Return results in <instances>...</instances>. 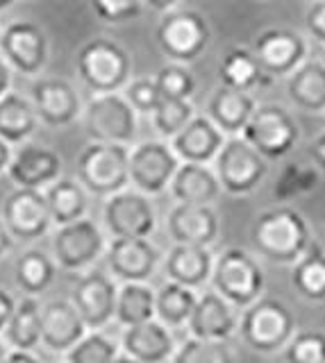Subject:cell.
<instances>
[{
  "label": "cell",
  "mask_w": 325,
  "mask_h": 363,
  "mask_svg": "<svg viewBox=\"0 0 325 363\" xmlns=\"http://www.w3.org/2000/svg\"><path fill=\"white\" fill-rule=\"evenodd\" d=\"M228 134H223L207 113H196L184 128L177 132L169 145L175 157L187 164H214Z\"/></svg>",
  "instance_id": "23"
},
{
  "label": "cell",
  "mask_w": 325,
  "mask_h": 363,
  "mask_svg": "<svg viewBox=\"0 0 325 363\" xmlns=\"http://www.w3.org/2000/svg\"><path fill=\"white\" fill-rule=\"evenodd\" d=\"M291 286L307 302H325V247L316 241L291 264Z\"/></svg>",
  "instance_id": "32"
},
{
  "label": "cell",
  "mask_w": 325,
  "mask_h": 363,
  "mask_svg": "<svg viewBox=\"0 0 325 363\" xmlns=\"http://www.w3.org/2000/svg\"><path fill=\"white\" fill-rule=\"evenodd\" d=\"M116 291V279L103 270L89 268L77 279L71 293V302L84 320L87 329H105L109 323H114Z\"/></svg>",
  "instance_id": "16"
},
{
  "label": "cell",
  "mask_w": 325,
  "mask_h": 363,
  "mask_svg": "<svg viewBox=\"0 0 325 363\" xmlns=\"http://www.w3.org/2000/svg\"><path fill=\"white\" fill-rule=\"evenodd\" d=\"M7 175L18 189L43 191L57 177H62V159L46 145L21 143L18 150L12 152Z\"/></svg>",
  "instance_id": "20"
},
{
  "label": "cell",
  "mask_w": 325,
  "mask_h": 363,
  "mask_svg": "<svg viewBox=\"0 0 325 363\" xmlns=\"http://www.w3.org/2000/svg\"><path fill=\"white\" fill-rule=\"evenodd\" d=\"M253 55L262 71L273 77H287L307 60V39L289 28H268L253 41Z\"/></svg>",
  "instance_id": "14"
},
{
  "label": "cell",
  "mask_w": 325,
  "mask_h": 363,
  "mask_svg": "<svg viewBox=\"0 0 325 363\" xmlns=\"http://www.w3.org/2000/svg\"><path fill=\"white\" fill-rule=\"evenodd\" d=\"M189 336L207 340H230L239 327V309L232 306L214 289L198 293L194 311L187 320Z\"/></svg>",
  "instance_id": "19"
},
{
  "label": "cell",
  "mask_w": 325,
  "mask_h": 363,
  "mask_svg": "<svg viewBox=\"0 0 325 363\" xmlns=\"http://www.w3.org/2000/svg\"><path fill=\"white\" fill-rule=\"evenodd\" d=\"M209 286L241 311L264 295L266 275L262 264L248 250L226 247L214 257Z\"/></svg>",
  "instance_id": "3"
},
{
  "label": "cell",
  "mask_w": 325,
  "mask_h": 363,
  "mask_svg": "<svg viewBox=\"0 0 325 363\" xmlns=\"http://www.w3.org/2000/svg\"><path fill=\"white\" fill-rule=\"evenodd\" d=\"M55 275H57V264H55L53 255L43 252L39 247H30L16 259L14 281L23 291V295L39 298L41 293H46L50 289Z\"/></svg>",
  "instance_id": "34"
},
{
  "label": "cell",
  "mask_w": 325,
  "mask_h": 363,
  "mask_svg": "<svg viewBox=\"0 0 325 363\" xmlns=\"http://www.w3.org/2000/svg\"><path fill=\"white\" fill-rule=\"evenodd\" d=\"M264 71L260 62L255 60V55L250 48H241V45H234L230 48L219 64V79L223 86L237 89V91H250L255 86H260L264 82Z\"/></svg>",
  "instance_id": "35"
},
{
  "label": "cell",
  "mask_w": 325,
  "mask_h": 363,
  "mask_svg": "<svg viewBox=\"0 0 325 363\" xmlns=\"http://www.w3.org/2000/svg\"><path fill=\"white\" fill-rule=\"evenodd\" d=\"M214 173L223 193L241 198L250 196L264 182L268 173V162L239 134H230L226 136L214 159Z\"/></svg>",
  "instance_id": "9"
},
{
  "label": "cell",
  "mask_w": 325,
  "mask_h": 363,
  "mask_svg": "<svg viewBox=\"0 0 325 363\" xmlns=\"http://www.w3.org/2000/svg\"><path fill=\"white\" fill-rule=\"evenodd\" d=\"M305 26L309 37L325 45V0H312L305 16Z\"/></svg>",
  "instance_id": "45"
},
{
  "label": "cell",
  "mask_w": 325,
  "mask_h": 363,
  "mask_svg": "<svg viewBox=\"0 0 325 363\" xmlns=\"http://www.w3.org/2000/svg\"><path fill=\"white\" fill-rule=\"evenodd\" d=\"M12 162V145L0 139V175L7 173V166Z\"/></svg>",
  "instance_id": "51"
},
{
  "label": "cell",
  "mask_w": 325,
  "mask_h": 363,
  "mask_svg": "<svg viewBox=\"0 0 325 363\" xmlns=\"http://www.w3.org/2000/svg\"><path fill=\"white\" fill-rule=\"evenodd\" d=\"M180 159L175 157L169 141H141L130 145L128 177L130 186L145 196H160L171 184Z\"/></svg>",
  "instance_id": "12"
},
{
  "label": "cell",
  "mask_w": 325,
  "mask_h": 363,
  "mask_svg": "<svg viewBox=\"0 0 325 363\" xmlns=\"http://www.w3.org/2000/svg\"><path fill=\"white\" fill-rule=\"evenodd\" d=\"M155 318V289L148 281H121L114 304V323L119 327L141 325Z\"/></svg>",
  "instance_id": "33"
},
{
  "label": "cell",
  "mask_w": 325,
  "mask_h": 363,
  "mask_svg": "<svg viewBox=\"0 0 325 363\" xmlns=\"http://www.w3.org/2000/svg\"><path fill=\"white\" fill-rule=\"evenodd\" d=\"M109 363H139V361H134L132 357H128V354H123V352H119V354L111 359Z\"/></svg>",
  "instance_id": "53"
},
{
  "label": "cell",
  "mask_w": 325,
  "mask_h": 363,
  "mask_svg": "<svg viewBox=\"0 0 325 363\" xmlns=\"http://www.w3.org/2000/svg\"><path fill=\"white\" fill-rule=\"evenodd\" d=\"M196 300L198 291L166 279V284H162L155 291V318L166 327L180 329L187 325L189 315H192Z\"/></svg>",
  "instance_id": "36"
},
{
  "label": "cell",
  "mask_w": 325,
  "mask_h": 363,
  "mask_svg": "<svg viewBox=\"0 0 325 363\" xmlns=\"http://www.w3.org/2000/svg\"><path fill=\"white\" fill-rule=\"evenodd\" d=\"M171 363H237V354L228 340L189 336L175 347Z\"/></svg>",
  "instance_id": "38"
},
{
  "label": "cell",
  "mask_w": 325,
  "mask_h": 363,
  "mask_svg": "<svg viewBox=\"0 0 325 363\" xmlns=\"http://www.w3.org/2000/svg\"><path fill=\"white\" fill-rule=\"evenodd\" d=\"M0 30H3V26H0Z\"/></svg>",
  "instance_id": "56"
},
{
  "label": "cell",
  "mask_w": 325,
  "mask_h": 363,
  "mask_svg": "<svg viewBox=\"0 0 325 363\" xmlns=\"http://www.w3.org/2000/svg\"><path fill=\"white\" fill-rule=\"evenodd\" d=\"M239 136L248 141L266 162H277L296 150L300 141V128L282 105L262 102L253 109Z\"/></svg>",
  "instance_id": "5"
},
{
  "label": "cell",
  "mask_w": 325,
  "mask_h": 363,
  "mask_svg": "<svg viewBox=\"0 0 325 363\" xmlns=\"http://www.w3.org/2000/svg\"><path fill=\"white\" fill-rule=\"evenodd\" d=\"M209 23L196 9H169L157 26V45L169 62H196L209 45Z\"/></svg>",
  "instance_id": "8"
},
{
  "label": "cell",
  "mask_w": 325,
  "mask_h": 363,
  "mask_svg": "<svg viewBox=\"0 0 325 363\" xmlns=\"http://www.w3.org/2000/svg\"><path fill=\"white\" fill-rule=\"evenodd\" d=\"M109 275L116 281H148L162 255L150 238H111L105 247Z\"/></svg>",
  "instance_id": "18"
},
{
  "label": "cell",
  "mask_w": 325,
  "mask_h": 363,
  "mask_svg": "<svg viewBox=\"0 0 325 363\" xmlns=\"http://www.w3.org/2000/svg\"><path fill=\"white\" fill-rule=\"evenodd\" d=\"M87 334V325L71 300H50L41 306V345L66 354Z\"/></svg>",
  "instance_id": "24"
},
{
  "label": "cell",
  "mask_w": 325,
  "mask_h": 363,
  "mask_svg": "<svg viewBox=\"0 0 325 363\" xmlns=\"http://www.w3.org/2000/svg\"><path fill=\"white\" fill-rule=\"evenodd\" d=\"M250 238L262 257L275 264L291 266L312 243V232L305 216L285 204L257 216Z\"/></svg>",
  "instance_id": "1"
},
{
  "label": "cell",
  "mask_w": 325,
  "mask_h": 363,
  "mask_svg": "<svg viewBox=\"0 0 325 363\" xmlns=\"http://www.w3.org/2000/svg\"><path fill=\"white\" fill-rule=\"evenodd\" d=\"M5 354H7V345H5V340H3V336H0V363H3Z\"/></svg>",
  "instance_id": "54"
},
{
  "label": "cell",
  "mask_w": 325,
  "mask_h": 363,
  "mask_svg": "<svg viewBox=\"0 0 325 363\" xmlns=\"http://www.w3.org/2000/svg\"><path fill=\"white\" fill-rule=\"evenodd\" d=\"M287 96L309 113L325 111V62L307 60L287 75Z\"/></svg>",
  "instance_id": "28"
},
{
  "label": "cell",
  "mask_w": 325,
  "mask_h": 363,
  "mask_svg": "<svg viewBox=\"0 0 325 363\" xmlns=\"http://www.w3.org/2000/svg\"><path fill=\"white\" fill-rule=\"evenodd\" d=\"M9 89H12V68H9L3 57H0V98L9 94Z\"/></svg>",
  "instance_id": "49"
},
{
  "label": "cell",
  "mask_w": 325,
  "mask_h": 363,
  "mask_svg": "<svg viewBox=\"0 0 325 363\" xmlns=\"http://www.w3.org/2000/svg\"><path fill=\"white\" fill-rule=\"evenodd\" d=\"M282 352L287 363H325V334L316 329H296Z\"/></svg>",
  "instance_id": "42"
},
{
  "label": "cell",
  "mask_w": 325,
  "mask_h": 363,
  "mask_svg": "<svg viewBox=\"0 0 325 363\" xmlns=\"http://www.w3.org/2000/svg\"><path fill=\"white\" fill-rule=\"evenodd\" d=\"M12 245H14V238H12V234H9L7 227H5L3 218H0V257H5L9 250H12Z\"/></svg>",
  "instance_id": "50"
},
{
  "label": "cell",
  "mask_w": 325,
  "mask_h": 363,
  "mask_svg": "<svg viewBox=\"0 0 325 363\" xmlns=\"http://www.w3.org/2000/svg\"><path fill=\"white\" fill-rule=\"evenodd\" d=\"M37 130L39 118L32 107V100L14 94V91L0 98V139L9 145H21L28 143Z\"/></svg>",
  "instance_id": "29"
},
{
  "label": "cell",
  "mask_w": 325,
  "mask_h": 363,
  "mask_svg": "<svg viewBox=\"0 0 325 363\" xmlns=\"http://www.w3.org/2000/svg\"><path fill=\"white\" fill-rule=\"evenodd\" d=\"M257 107V100L248 91H237L230 86H219L207 100V116L214 121L216 128L223 134H239L243 125L248 123L253 109Z\"/></svg>",
  "instance_id": "27"
},
{
  "label": "cell",
  "mask_w": 325,
  "mask_h": 363,
  "mask_svg": "<svg viewBox=\"0 0 325 363\" xmlns=\"http://www.w3.org/2000/svg\"><path fill=\"white\" fill-rule=\"evenodd\" d=\"M137 116L134 107L121 94H94L82 105V125L92 141L132 145L137 139Z\"/></svg>",
  "instance_id": "7"
},
{
  "label": "cell",
  "mask_w": 325,
  "mask_h": 363,
  "mask_svg": "<svg viewBox=\"0 0 325 363\" xmlns=\"http://www.w3.org/2000/svg\"><path fill=\"white\" fill-rule=\"evenodd\" d=\"M48 37L37 23L12 21L0 30V57L12 73L37 77L48 64Z\"/></svg>",
  "instance_id": "13"
},
{
  "label": "cell",
  "mask_w": 325,
  "mask_h": 363,
  "mask_svg": "<svg viewBox=\"0 0 325 363\" xmlns=\"http://www.w3.org/2000/svg\"><path fill=\"white\" fill-rule=\"evenodd\" d=\"M296 329V315L282 300L262 295L260 300L239 311L237 334L241 336V343L260 354L282 352Z\"/></svg>",
  "instance_id": "2"
},
{
  "label": "cell",
  "mask_w": 325,
  "mask_h": 363,
  "mask_svg": "<svg viewBox=\"0 0 325 363\" xmlns=\"http://www.w3.org/2000/svg\"><path fill=\"white\" fill-rule=\"evenodd\" d=\"M166 232L173 238V243L209 247L219 238L221 220L211 204L175 202V207L169 211V218H166Z\"/></svg>",
  "instance_id": "21"
},
{
  "label": "cell",
  "mask_w": 325,
  "mask_h": 363,
  "mask_svg": "<svg viewBox=\"0 0 325 363\" xmlns=\"http://www.w3.org/2000/svg\"><path fill=\"white\" fill-rule=\"evenodd\" d=\"M46 196L48 213L53 225H66L77 218H84L89 209V193L87 189L73 177H57L43 189Z\"/></svg>",
  "instance_id": "31"
},
{
  "label": "cell",
  "mask_w": 325,
  "mask_h": 363,
  "mask_svg": "<svg viewBox=\"0 0 325 363\" xmlns=\"http://www.w3.org/2000/svg\"><path fill=\"white\" fill-rule=\"evenodd\" d=\"M77 77L92 94H119L132 79V57L111 39H92L77 52Z\"/></svg>",
  "instance_id": "4"
},
{
  "label": "cell",
  "mask_w": 325,
  "mask_h": 363,
  "mask_svg": "<svg viewBox=\"0 0 325 363\" xmlns=\"http://www.w3.org/2000/svg\"><path fill=\"white\" fill-rule=\"evenodd\" d=\"M211 266H214V255L203 245L173 243V247L164 257L166 279L194 291H203L209 284Z\"/></svg>",
  "instance_id": "25"
},
{
  "label": "cell",
  "mask_w": 325,
  "mask_h": 363,
  "mask_svg": "<svg viewBox=\"0 0 325 363\" xmlns=\"http://www.w3.org/2000/svg\"><path fill=\"white\" fill-rule=\"evenodd\" d=\"M123 96L134 107L137 113H150L157 105H160V89H157L155 79L153 77H137V79H130L123 89Z\"/></svg>",
  "instance_id": "44"
},
{
  "label": "cell",
  "mask_w": 325,
  "mask_h": 363,
  "mask_svg": "<svg viewBox=\"0 0 325 363\" xmlns=\"http://www.w3.org/2000/svg\"><path fill=\"white\" fill-rule=\"evenodd\" d=\"M16 3V0H0V11H5V9H9Z\"/></svg>",
  "instance_id": "55"
},
{
  "label": "cell",
  "mask_w": 325,
  "mask_h": 363,
  "mask_svg": "<svg viewBox=\"0 0 325 363\" xmlns=\"http://www.w3.org/2000/svg\"><path fill=\"white\" fill-rule=\"evenodd\" d=\"M107 236L96 220L77 218L73 223L57 225L53 234L50 250L57 268L69 272L89 270L96 261L105 255Z\"/></svg>",
  "instance_id": "10"
},
{
  "label": "cell",
  "mask_w": 325,
  "mask_h": 363,
  "mask_svg": "<svg viewBox=\"0 0 325 363\" xmlns=\"http://www.w3.org/2000/svg\"><path fill=\"white\" fill-rule=\"evenodd\" d=\"M175 347L177 343L173 329L160 323L157 318L126 327L121 336V352L139 363H169Z\"/></svg>",
  "instance_id": "22"
},
{
  "label": "cell",
  "mask_w": 325,
  "mask_h": 363,
  "mask_svg": "<svg viewBox=\"0 0 325 363\" xmlns=\"http://www.w3.org/2000/svg\"><path fill=\"white\" fill-rule=\"evenodd\" d=\"M32 107L39 123L48 128H69L82 113V98L69 79L39 77L32 84Z\"/></svg>",
  "instance_id": "17"
},
{
  "label": "cell",
  "mask_w": 325,
  "mask_h": 363,
  "mask_svg": "<svg viewBox=\"0 0 325 363\" xmlns=\"http://www.w3.org/2000/svg\"><path fill=\"white\" fill-rule=\"evenodd\" d=\"M3 363H41V361L35 357V352H28V350H7Z\"/></svg>",
  "instance_id": "48"
},
{
  "label": "cell",
  "mask_w": 325,
  "mask_h": 363,
  "mask_svg": "<svg viewBox=\"0 0 325 363\" xmlns=\"http://www.w3.org/2000/svg\"><path fill=\"white\" fill-rule=\"evenodd\" d=\"M0 218H3L14 241H23V243L46 236L53 227L46 196H43V191L37 189L16 186V191L7 196Z\"/></svg>",
  "instance_id": "15"
},
{
  "label": "cell",
  "mask_w": 325,
  "mask_h": 363,
  "mask_svg": "<svg viewBox=\"0 0 325 363\" xmlns=\"http://www.w3.org/2000/svg\"><path fill=\"white\" fill-rule=\"evenodd\" d=\"M166 191L180 204H214L223 193L214 168L209 164L187 162H180Z\"/></svg>",
  "instance_id": "26"
},
{
  "label": "cell",
  "mask_w": 325,
  "mask_h": 363,
  "mask_svg": "<svg viewBox=\"0 0 325 363\" xmlns=\"http://www.w3.org/2000/svg\"><path fill=\"white\" fill-rule=\"evenodd\" d=\"M312 162L319 168V173L325 175V132H321L316 139L312 141Z\"/></svg>",
  "instance_id": "47"
},
{
  "label": "cell",
  "mask_w": 325,
  "mask_h": 363,
  "mask_svg": "<svg viewBox=\"0 0 325 363\" xmlns=\"http://www.w3.org/2000/svg\"><path fill=\"white\" fill-rule=\"evenodd\" d=\"M128 155L130 145L92 141L77 157V182L98 198L128 189Z\"/></svg>",
  "instance_id": "6"
},
{
  "label": "cell",
  "mask_w": 325,
  "mask_h": 363,
  "mask_svg": "<svg viewBox=\"0 0 325 363\" xmlns=\"http://www.w3.org/2000/svg\"><path fill=\"white\" fill-rule=\"evenodd\" d=\"M14 306H16L14 295L9 293V291H5V289H0V334H3V329H5L7 320L12 318Z\"/></svg>",
  "instance_id": "46"
},
{
  "label": "cell",
  "mask_w": 325,
  "mask_h": 363,
  "mask_svg": "<svg viewBox=\"0 0 325 363\" xmlns=\"http://www.w3.org/2000/svg\"><path fill=\"white\" fill-rule=\"evenodd\" d=\"M196 116V109L192 100H169L162 98L160 105L150 111V121L155 132L162 136L164 141H171L173 136L180 132L184 125Z\"/></svg>",
  "instance_id": "40"
},
{
  "label": "cell",
  "mask_w": 325,
  "mask_h": 363,
  "mask_svg": "<svg viewBox=\"0 0 325 363\" xmlns=\"http://www.w3.org/2000/svg\"><path fill=\"white\" fill-rule=\"evenodd\" d=\"M103 223L111 238H150L157 227V209L150 196L128 186L107 196Z\"/></svg>",
  "instance_id": "11"
},
{
  "label": "cell",
  "mask_w": 325,
  "mask_h": 363,
  "mask_svg": "<svg viewBox=\"0 0 325 363\" xmlns=\"http://www.w3.org/2000/svg\"><path fill=\"white\" fill-rule=\"evenodd\" d=\"M153 79L157 89H160V96L169 100H192L196 91V77L187 68V64L169 62L157 71Z\"/></svg>",
  "instance_id": "41"
},
{
  "label": "cell",
  "mask_w": 325,
  "mask_h": 363,
  "mask_svg": "<svg viewBox=\"0 0 325 363\" xmlns=\"http://www.w3.org/2000/svg\"><path fill=\"white\" fill-rule=\"evenodd\" d=\"M321 173L314 164H287L273 184V198L277 202H291L302 198L319 186Z\"/></svg>",
  "instance_id": "37"
},
{
  "label": "cell",
  "mask_w": 325,
  "mask_h": 363,
  "mask_svg": "<svg viewBox=\"0 0 325 363\" xmlns=\"http://www.w3.org/2000/svg\"><path fill=\"white\" fill-rule=\"evenodd\" d=\"M121 352V345L103 329H87V334L66 352V363H109Z\"/></svg>",
  "instance_id": "39"
},
{
  "label": "cell",
  "mask_w": 325,
  "mask_h": 363,
  "mask_svg": "<svg viewBox=\"0 0 325 363\" xmlns=\"http://www.w3.org/2000/svg\"><path fill=\"white\" fill-rule=\"evenodd\" d=\"M89 5L100 21L111 23V26L139 18L143 9L141 0H89Z\"/></svg>",
  "instance_id": "43"
},
{
  "label": "cell",
  "mask_w": 325,
  "mask_h": 363,
  "mask_svg": "<svg viewBox=\"0 0 325 363\" xmlns=\"http://www.w3.org/2000/svg\"><path fill=\"white\" fill-rule=\"evenodd\" d=\"M0 336H3L7 350L35 352L41 345V302L32 295L18 300Z\"/></svg>",
  "instance_id": "30"
},
{
  "label": "cell",
  "mask_w": 325,
  "mask_h": 363,
  "mask_svg": "<svg viewBox=\"0 0 325 363\" xmlns=\"http://www.w3.org/2000/svg\"><path fill=\"white\" fill-rule=\"evenodd\" d=\"M143 5H148L150 9H155V11H169V9H173L180 0H141Z\"/></svg>",
  "instance_id": "52"
}]
</instances>
